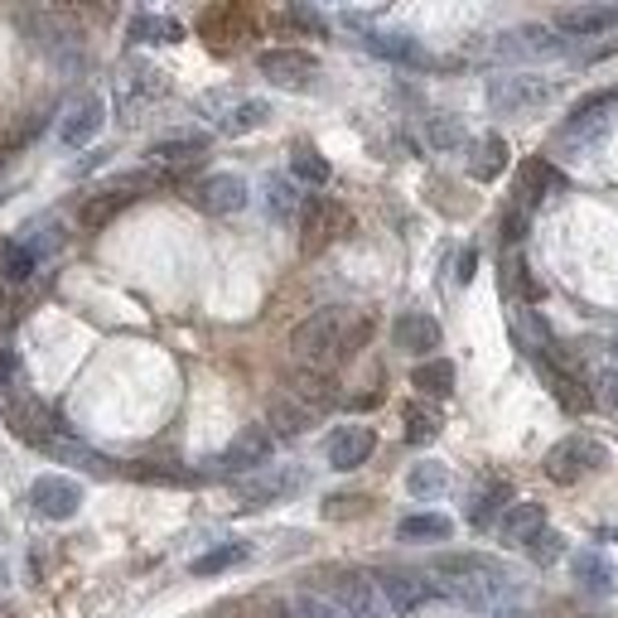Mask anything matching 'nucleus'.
I'll return each instance as SVG.
<instances>
[{
  "label": "nucleus",
  "instance_id": "f257e3e1",
  "mask_svg": "<svg viewBox=\"0 0 618 618\" xmlns=\"http://www.w3.org/2000/svg\"><path fill=\"white\" fill-rule=\"evenodd\" d=\"M368 329L348 334V314L344 310H314L310 319L295 324V334H290V353H295L305 368L324 372L334 358H344V353H353V338H362Z\"/></svg>",
  "mask_w": 618,
  "mask_h": 618
},
{
  "label": "nucleus",
  "instance_id": "f03ea898",
  "mask_svg": "<svg viewBox=\"0 0 618 618\" xmlns=\"http://www.w3.org/2000/svg\"><path fill=\"white\" fill-rule=\"evenodd\" d=\"M431 575L445 579L464 604H488L494 585L508 579V565L498 556H488V551H445V556L431 561Z\"/></svg>",
  "mask_w": 618,
  "mask_h": 618
},
{
  "label": "nucleus",
  "instance_id": "7ed1b4c3",
  "mask_svg": "<svg viewBox=\"0 0 618 618\" xmlns=\"http://www.w3.org/2000/svg\"><path fill=\"white\" fill-rule=\"evenodd\" d=\"M561 97L556 78H541V73H502L488 83V107L502 117H532V111L551 107Z\"/></svg>",
  "mask_w": 618,
  "mask_h": 618
},
{
  "label": "nucleus",
  "instance_id": "20e7f679",
  "mask_svg": "<svg viewBox=\"0 0 618 618\" xmlns=\"http://www.w3.org/2000/svg\"><path fill=\"white\" fill-rule=\"evenodd\" d=\"M20 30L54 63H68V68L83 63V30L73 20H63L58 10H30V15H20Z\"/></svg>",
  "mask_w": 618,
  "mask_h": 618
},
{
  "label": "nucleus",
  "instance_id": "39448f33",
  "mask_svg": "<svg viewBox=\"0 0 618 618\" xmlns=\"http://www.w3.org/2000/svg\"><path fill=\"white\" fill-rule=\"evenodd\" d=\"M604 459H609V454H604L599 440H589V435H565V440H556V445L546 449L541 469H546L551 484L571 488V484H579V478H585L589 469H599Z\"/></svg>",
  "mask_w": 618,
  "mask_h": 618
},
{
  "label": "nucleus",
  "instance_id": "423d86ee",
  "mask_svg": "<svg viewBox=\"0 0 618 618\" xmlns=\"http://www.w3.org/2000/svg\"><path fill=\"white\" fill-rule=\"evenodd\" d=\"M257 73L285 93H310L319 83V58L310 48H261L257 54Z\"/></svg>",
  "mask_w": 618,
  "mask_h": 618
},
{
  "label": "nucleus",
  "instance_id": "0eeeda50",
  "mask_svg": "<svg viewBox=\"0 0 618 618\" xmlns=\"http://www.w3.org/2000/svg\"><path fill=\"white\" fill-rule=\"evenodd\" d=\"M329 589H334V604L348 618H392L372 571H329Z\"/></svg>",
  "mask_w": 618,
  "mask_h": 618
},
{
  "label": "nucleus",
  "instance_id": "6e6552de",
  "mask_svg": "<svg viewBox=\"0 0 618 618\" xmlns=\"http://www.w3.org/2000/svg\"><path fill=\"white\" fill-rule=\"evenodd\" d=\"M30 508L48 517V522H73L83 512V484L63 474H40L30 484Z\"/></svg>",
  "mask_w": 618,
  "mask_h": 618
},
{
  "label": "nucleus",
  "instance_id": "1a4fd4ad",
  "mask_svg": "<svg viewBox=\"0 0 618 618\" xmlns=\"http://www.w3.org/2000/svg\"><path fill=\"white\" fill-rule=\"evenodd\" d=\"M344 227H348V208L344 204H334V198H324V194L305 198V208H300V247H305V257L324 251L338 232H344Z\"/></svg>",
  "mask_w": 618,
  "mask_h": 618
},
{
  "label": "nucleus",
  "instance_id": "9d476101",
  "mask_svg": "<svg viewBox=\"0 0 618 618\" xmlns=\"http://www.w3.org/2000/svg\"><path fill=\"white\" fill-rule=\"evenodd\" d=\"M271 454H275V435L267 425H242L218 464H223V474H261L271 464Z\"/></svg>",
  "mask_w": 618,
  "mask_h": 618
},
{
  "label": "nucleus",
  "instance_id": "9b49d317",
  "mask_svg": "<svg viewBox=\"0 0 618 618\" xmlns=\"http://www.w3.org/2000/svg\"><path fill=\"white\" fill-rule=\"evenodd\" d=\"M372 579H377V589H382V599H387V609L392 614H415V609H425V604L435 599V585L431 579H421L415 571L382 565V571H372Z\"/></svg>",
  "mask_w": 618,
  "mask_h": 618
},
{
  "label": "nucleus",
  "instance_id": "f8f14e48",
  "mask_svg": "<svg viewBox=\"0 0 618 618\" xmlns=\"http://www.w3.org/2000/svg\"><path fill=\"white\" fill-rule=\"evenodd\" d=\"M305 484L295 469H261L242 478V488H237V502H242L247 512H261V508H275V502H285L295 488Z\"/></svg>",
  "mask_w": 618,
  "mask_h": 618
},
{
  "label": "nucleus",
  "instance_id": "ddd939ff",
  "mask_svg": "<svg viewBox=\"0 0 618 618\" xmlns=\"http://www.w3.org/2000/svg\"><path fill=\"white\" fill-rule=\"evenodd\" d=\"M372 449H377V431H372V425H338V431L329 435V445H324V454H329V469H338V474L362 469V464L372 459Z\"/></svg>",
  "mask_w": 618,
  "mask_h": 618
},
{
  "label": "nucleus",
  "instance_id": "4468645a",
  "mask_svg": "<svg viewBox=\"0 0 618 618\" xmlns=\"http://www.w3.org/2000/svg\"><path fill=\"white\" fill-rule=\"evenodd\" d=\"M194 208L213 213V218L242 213L247 208V180L242 174H208V180L194 184Z\"/></svg>",
  "mask_w": 618,
  "mask_h": 618
},
{
  "label": "nucleus",
  "instance_id": "2eb2a0df",
  "mask_svg": "<svg viewBox=\"0 0 618 618\" xmlns=\"http://www.w3.org/2000/svg\"><path fill=\"white\" fill-rule=\"evenodd\" d=\"M440 338H445L440 334V319L425 310H406V314H397V324H392V344L401 353H411V358H435Z\"/></svg>",
  "mask_w": 618,
  "mask_h": 618
},
{
  "label": "nucleus",
  "instance_id": "dca6fc26",
  "mask_svg": "<svg viewBox=\"0 0 618 618\" xmlns=\"http://www.w3.org/2000/svg\"><path fill=\"white\" fill-rule=\"evenodd\" d=\"M102 121H107L102 97H97V93H83L78 102L63 111V121H58V141L68 145V150H78V145H87L97 131H102Z\"/></svg>",
  "mask_w": 618,
  "mask_h": 618
},
{
  "label": "nucleus",
  "instance_id": "f3484780",
  "mask_svg": "<svg viewBox=\"0 0 618 618\" xmlns=\"http://www.w3.org/2000/svg\"><path fill=\"white\" fill-rule=\"evenodd\" d=\"M556 30L575 34V40L614 34L618 30V6H565V10H556Z\"/></svg>",
  "mask_w": 618,
  "mask_h": 618
},
{
  "label": "nucleus",
  "instance_id": "a211bd4d",
  "mask_svg": "<svg viewBox=\"0 0 618 618\" xmlns=\"http://www.w3.org/2000/svg\"><path fill=\"white\" fill-rule=\"evenodd\" d=\"M565 188V174L551 165V160H527L522 170H517V208H532L541 204V198H551V194H561Z\"/></svg>",
  "mask_w": 618,
  "mask_h": 618
},
{
  "label": "nucleus",
  "instance_id": "6ab92c4d",
  "mask_svg": "<svg viewBox=\"0 0 618 618\" xmlns=\"http://www.w3.org/2000/svg\"><path fill=\"white\" fill-rule=\"evenodd\" d=\"M541 377H546L551 397H556L571 415H585L589 406H595V392H589V382L579 372H565L561 362H541Z\"/></svg>",
  "mask_w": 618,
  "mask_h": 618
},
{
  "label": "nucleus",
  "instance_id": "aec40b11",
  "mask_svg": "<svg viewBox=\"0 0 618 618\" xmlns=\"http://www.w3.org/2000/svg\"><path fill=\"white\" fill-rule=\"evenodd\" d=\"M541 527H546V508H541V502H512L498 522V536L508 541V546H527Z\"/></svg>",
  "mask_w": 618,
  "mask_h": 618
},
{
  "label": "nucleus",
  "instance_id": "412c9836",
  "mask_svg": "<svg viewBox=\"0 0 618 618\" xmlns=\"http://www.w3.org/2000/svg\"><path fill=\"white\" fill-rule=\"evenodd\" d=\"M126 40L131 44H180L184 24L174 15H150V10H141V15H131V24H126Z\"/></svg>",
  "mask_w": 618,
  "mask_h": 618
},
{
  "label": "nucleus",
  "instance_id": "4be33fe9",
  "mask_svg": "<svg viewBox=\"0 0 618 618\" xmlns=\"http://www.w3.org/2000/svg\"><path fill=\"white\" fill-rule=\"evenodd\" d=\"M498 48V54H561V40H556V34H551L546 30V24H522V30H512V34H502V40L494 44Z\"/></svg>",
  "mask_w": 618,
  "mask_h": 618
},
{
  "label": "nucleus",
  "instance_id": "5701e85b",
  "mask_svg": "<svg viewBox=\"0 0 618 618\" xmlns=\"http://www.w3.org/2000/svg\"><path fill=\"white\" fill-rule=\"evenodd\" d=\"M267 121H271V102H261V97H237V102H227V111L218 117V131L223 135H247Z\"/></svg>",
  "mask_w": 618,
  "mask_h": 618
},
{
  "label": "nucleus",
  "instance_id": "b1692460",
  "mask_svg": "<svg viewBox=\"0 0 618 618\" xmlns=\"http://www.w3.org/2000/svg\"><path fill=\"white\" fill-rule=\"evenodd\" d=\"M310 425H314V411L300 406L295 397H275V401H271V411H267V431H271V435L295 440V435H305Z\"/></svg>",
  "mask_w": 618,
  "mask_h": 618
},
{
  "label": "nucleus",
  "instance_id": "393cba45",
  "mask_svg": "<svg viewBox=\"0 0 618 618\" xmlns=\"http://www.w3.org/2000/svg\"><path fill=\"white\" fill-rule=\"evenodd\" d=\"M508 141L502 135H484V141H474V155H469V174L478 184H494L502 170H508Z\"/></svg>",
  "mask_w": 618,
  "mask_h": 618
},
{
  "label": "nucleus",
  "instance_id": "a878e982",
  "mask_svg": "<svg viewBox=\"0 0 618 618\" xmlns=\"http://www.w3.org/2000/svg\"><path fill=\"white\" fill-rule=\"evenodd\" d=\"M454 377H459V372H454L449 358H425V362H415V368H411V387L421 397H435L440 401V397L454 392Z\"/></svg>",
  "mask_w": 618,
  "mask_h": 618
},
{
  "label": "nucleus",
  "instance_id": "bb28decb",
  "mask_svg": "<svg viewBox=\"0 0 618 618\" xmlns=\"http://www.w3.org/2000/svg\"><path fill=\"white\" fill-rule=\"evenodd\" d=\"M208 150V135H165V141H155L150 145V160H155V165H194L198 155H204Z\"/></svg>",
  "mask_w": 618,
  "mask_h": 618
},
{
  "label": "nucleus",
  "instance_id": "cd10ccee",
  "mask_svg": "<svg viewBox=\"0 0 618 618\" xmlns=\"http://www.w3.org/2000/svg\"><path fill=\"white\" fill-rule=\"evenodd\" d=\"M454 522L445 512H411L397 522V541H449Z\"/></svg>",
  "mask_w": 618,
  "mask_h": 618
},
{
  "label": "nucleus",
  "instance_id": "c85d7f7f",
  "mask_svg": "<svg viewBox=\"0 0 618 618\" xmlns=\"http://www.w3.org/2000/svg\"><path fill=\"white\" fill-rule=\"evenodd\" d=\"M44 449L54 454V459H63V464H78V469L97 474V478H111V474H117V469H111V459H107V454L87 449V445H78V440H48Z\"/></svg>",
  "mask_w": 618,
  "mask_h": 618
},
{
  "label": "nucleus",
  "instance_id": "c756f323",
  "mask_svg": "<svg viewBox=\"0 0 618 618\" xmlns=\"http://www.w3.org/2000/svg\"><path fill=\"white\" fill-rule=\"evenodd\" d=\"M406 494H411V498H440V494H449V464H440V459L411 464Z\"/></svg>",
  "mask_w": 618,
  "mask_h": 618
},
{
  "label": "nucleus",
  "instance_id": "7c9ffc66",
  "mask_svg": "<svg viewBox=\"0 0 618 618\" xmlns=\"http://www.w3.org/2000/svg\"><path fill=\"white\" fill-rule=\"evenodd\" d=\"M329 174H334V170H329V160H324L314 145H305V141H300L295 150H290V180H295V184L324 188V184H329Z\"/></svg>",
  "mask_w": 618,
  "mask_h": 618
},
{
  "label": "nucleus",
  "instance_id": "2f4dec72",
  "mask_svg": "<svg viewBox=\"0 0 618 618\" xmlns=\"http://www.w3.org/2000/svg\"><path fill=\"white\" fill-rule=\"evenodd\" d=\"M502 508H512V484H502V478H494L488 488H478V494L469 498V527H488Z\"/></svg>",
  "mask_w": 618,
  "mask_h": 618
},
{
  "label": "nucleus",
  "instance_id": "473e14b6",
  "mask_svg": "<svg viewBox=\"0 0 618 618\" xmlns=\"http://www.w3.org/2000/svg\"><path fill=\"white\" fill-rule=\"evenodd\" d=\"M34 271H40V257H34L20 237H0V275H6V281H15V285H24Z\"/></svg>",
  "mask_w": 618,
  "mask_h": 618
},
{
  "label": "nucleus",
  "instance_id": "72a5a7b5",
  "mask_svg": "<svg viewBox=\"0 0 618 618\" xmlns=\"http://www.w3.org/2000/svg\"><path fill=\"white\" fill-rule=\"evenodd\" d=\"M571 571L575 579L585 589H595V595H614V565L599 556V551H579V556L571 561Z\"/></svg>",
  "mask_w": 618,
  "mask_h": 618
},
{
  "label": "nucleus",
  "instance_id": "f704fd0d",
  "mask_svg": "<svg viewBox=\"0 0 618 618\" xmlns=\"http://www.w3.org/2000/svg\"><path fill=\"white\" fill-rule=\"evenodd\" d=\"M401 421H406V440L411 445H431V440L440 435V411L435 406H425V401H406V406H401Z\"/></svg>",
  "mask_w": 618,
  "mask_h": 618
},
{
  "label": "nucleus",
  "instance_id": "c9c22d12",
  "mask_svg": "<svg viewBox=\"0 0 618 618\" xmlns=\"http://www.w3.org/2000/svg\"><path fill=\"white\" fill-rule=\"evenodd\" d=\"M251 556V546H242V541H227V546H213V551H204L188 571H194L198 579H208V575H223V571H232V565H242Z\"/></svg>",
  "mask_w": 618,
  "mask_h": 618
},
{
  "label": "nucleus",
  "instance_id": "e433bc0d",
  "mask_svg": "<svg viewBox=\"0 0 618 618\" xmlns=\"http://www.w3.org/2000/svg\"><path fill=\"white\" fill-rule=\"evenodd\" d=\"M362 44H368L377 58H392V63H425L421 44H415L411 34H377V30H372Z\"/></svg>",
  "mask_w": 618,
  "mask_h": 618
},
{
  "label": "nucleus",
  "instance_id": "4c0bfd02",
  "mask_svg": "<svg viewBox=\"0 0 618 618\" xmlns=\"http://www.w3.org/2000/svg\"><path fill=\"white\" fill-rule=\"evenodd\" d=\"M295 397H300V406H334V401H338L334 382L324 372H314V368L295 372Z\"/></svg>",
  "mask_w": 618,
  "mask_h": 618
},
{
  "label": "nucleus",
  "instance_id": "58836bf2",
  "mask_svg": "<svg viewBox=\"0 0 618 618\" xmlns=\"http://www.w3.org/2000/svg\"><path fill=\"white\" fill-rule=\"evenodd\" d=\"M267 204H271L275 218H300L305 198L295 194V180H290V174H271L267 180Z\"/></svg>",
  "mask_w": 618,
  "mask_h": 618
},
{
  "label": "nucleus",
  "instance_id": "ea45409f",
  "mask_svg": "<svg viewBox=\"0 0 618 618\" xmlns=\"http://www.w3.org/2000/svg\"><path fill=\"white\" fill-rule=\"evenodd\" d=\"M425 141H431L435 150H459L464 141H469V131H464L459 117H431L425 121Z\"/></svg>",
  "mask_w": 618,
  "mask_h": 618
},
{
  "label": "nucleus",
  "instance_id": "a19ab883",
  "mask_svg": "<svg viewBox=\"0 0 618 618\" xmlns=\"http://www.w3.org/2000/svg\"><path fill=\"white\" fill-rule=\"evenodd\" d=\"M527 556H532L536 565H556L561 556H565V536L556 532V527H541V532L532 536V541H527Z\"/></svg>",
  "mask_w": 618,
  "mask_h": 618
},
{
  "label": "nucleus",
  "instance_id": "79ce46f5",
  "mask_svg": "<svg viewBox=\"0 0 618 618\" xmlns=\"http://www.w3.org/2000/svg\"><path fill=\"white\" fill-rule=\"evenodd\" d=\"M372 508V498L368 494H329L324 498V517H329V522H353V517H362Z\"/></svg>",
  "mask_w": 618,
  "mask_h": 618
},
{
  "label": "nucleus",
  "instance_id": "37998d69",
  "mask_svg": "<svg viewBox=\"0 0 618 618\" xmlns=\"http://www.w3.org/2000/svg\"><path fill=\"white\" fill-rule=\"evenodd\" d=\"M285 604H290V618H348L334 599H319V595H295Z\"/></svg>",
  "mask_w": 618,
  "mask_h": 618
},
{
  "label": "nucleus",
  "instance_id": "c03bdc74",
  "mask_svg": "<svg viewBox=\"0 0 618 618\" xmlns=\"http://www.w3.org/2000/svg\"><path fill=\"white\" fill-rule=\"evenodd\" d=\"M285 20H290V24H300V30L324 34V15H319V10H310V6H290V10H285Z\"/></svg>",
  "mask_w": 618,
  "mask_h": 618
},
{
  "label": "nucleus",
  "instance_id": "a18cd8bd",
  "mask_svg": "<svg viewBox=\"0 0 618 618\" xmlns=\"http://www.w3.org/2000/svg\"><path fill=\"white\" fill-rule=\"evenodd\" d=\"M527 237V213L522 208H508V218H502V242L517 247Z\"/></svg>",
  "mask_w": 618,
  "mask_h": 618
},
{
  "label": "nucleus",
  "instance_id": "49530a36",
  "mask_svg": "<svg viewBox=\"0 0 618 618\" xmlns=\"http://www.w3.org/2000/svg\"><path fill=\"white\" fill-rule=\"evenodd\" d=\"M474 275H478V251H474V247H464V251H459V261H454V281L469 285Z\"/></svg>",
  "mask_w": 618,
  "mask_h": 618
},
{
  "label": "nucleus",
  "instance_id": "de8ad7c7",
  "mask_svg": "<svg viewBox=\"0 0 618 618\" xmlns=\"http://www.w3.org/2000/svg\"><path fill=\"white\" fill-rule=\"evenodd\" d=\"M15 377H20V358L10 348H0V387H15Z\"/></svg>",
  "mask_w": 618,
  "mask_h": 618
},
{
  "label": "nucleus",
  "instance_id": "09e8293b",
  "mask_svg": "<svg viewBox=\"0 0 618 618\" xmlns=\"http://www.w3.org/2000/svg\"><path fill=\"white\" fill-rule=\"evenodd\" d=\"M107 155H111V150H93V155H87V160H78V165H73V174H87V170H97V165H102Z\"/></svg>",
  "mask_w": 618,
  "mask_h": 618
},
{
  "label": "nucleus",
  "instance_id": "8fccbe9b",
  "mask_svg": "<svg viewBox=\"0 0 618 618\" xmlns=\"http://www.w3.org/2000/svg\"><path fill=\"white\" fill-rule=\"evenodd\" d=\"M498 618H541V614H532V609H498Z\"/></svg>",
  "mask_w": 618,
  "mask_h": 618
},
{
  "label": "nucleus",
  "instance_id": "3c124183",
  "mask_svg": "<svg viewBox=\"0 0 618 618\" xmlns=\"http://www.w3.org/2000/svg\"><path fill=\"white\" fill-rule=\"evenodd\" d=\"M595 536H604V541H618V527H599Z\"/></svg>",
  "mask_w": 618,
  "mask_h": 618
},
{
  "label": "nucleus",
  "instance_id": "603ef678",
  "mask_svg": "<svg viewBox=\"0 0 618 618\" xmlns=\"http://www.w3.org/2000/svg\"><path fill=\"white\" fill-rule=\"evenodd\" d=\"M604 387H609V401L618 406V377H609V382H604Z\"/></svg>",
  "mask_w": 618,
  "mask_h": 618
},
{
  "label": "nucleus",
  "instance_id": "864d4df0",
  "mask_svg": "<svg viewBox=\"0 0 618 618\" xmlns=\"http://www.w3.org/2000/svg\"><path fill=\"white\" fill-rule=\"evenodd\" d=\"M609 353H614V358H618V329H614V338H609Z\"/></svg>",
  "mask_w": 618,
  "mask_h": 618
}]
</instances>
